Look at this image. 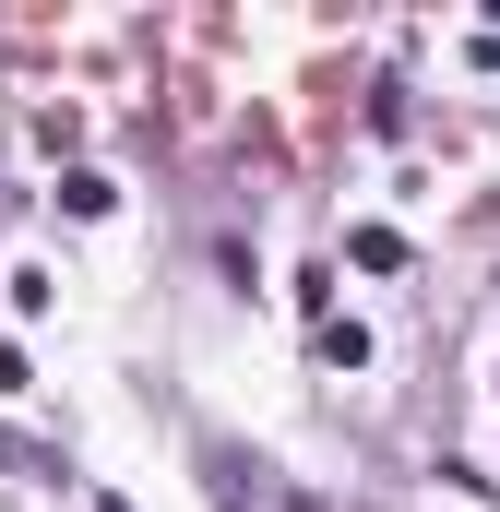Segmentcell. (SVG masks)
Masks as SVG:
<instances>
[{"label": "cell", "instance_id": "1", "mask_svg": "<svg viewBox=\"0 0 500 512\" xmlns=\"http://www.w3.org/2000/svg\"><path fill=\"white\" fill-rule=\"evenodd\" d=\"M108 512H120V501H108Z\"/></svg>", "mask_w": 500, "mask_h": 512}]
</instances>
